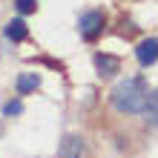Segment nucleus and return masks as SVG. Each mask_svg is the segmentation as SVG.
Returning <instances> with one entry per match:
<instances>
[{
	"mask_svg": "<svg viewBox=\"0 0 158 158\" xmlns=\"http://www.w3.org/2000/svg\"><path fill=\"white\" fill-rule=\"evenodd\" d=\"M147 101H150V92H147V83L141 78H124L112 89V106L118 112H129V115L144 112Z\"/></svg>",
	"mask_w": 158,
	"mask_h": 158,
	"instance_id": "obj_1",
	"label": "nucleus"
},
{
	"mask_svg": "<svg viewBox=\"0 0 158 158\" xmlns=\"http://www.w3.org/2000/svg\"><path fill=\"white\" fill-rule=\"evenodd\" d=\"M104 32V12H86L81 17V35L86 40H95Z\"/></svg>",
	"mask_w": 158,
	"mask_h": 158,
	"instance_id": "obj_2",
	"label": "nucleus"
},
{
	"mask_svg": "<svg viewBox=\"0 0 158 158\" xmlns=\"http://www.w3.org/2000/svg\"><path fill=\"white\" fill-rule=\"evenodd\" d=\"M135 58L141 60V66H150V63L158 60V40L155 38H147L138 43V49H135Z\"/></svg>",
	"mask_w": 158,
	"mask_h": 158,
	"instance_id": "obj_3",
	"label": "nucleus"
},
{
	"mask_svg": "<svg viewBox=\"0 0 158 158\" xmlns=\"http://www.w3.org/2000/svg\"><path fill=\"white\" fill-rule=\"evenodd\" d=\"M118 66H121V63H118V58H112V55H95V69L101 72V75H115V72H118Z\"/></svg>",
	"mask_w": 158,
	"mask_h": 158,
	"instance_id": "obj_4",
	"label": "nucleus"
},
{
	"mask_svg": "<svg viewBox=\"0 0 158 158\" xmlns=\"http://www.w3.org/2000/svg\"><path fill=\"white\" fill-rule=\"evenodd\" d=\"M26 35H29V29H26V23L17 17V20H9L6 23V38L9 40H15V43H20V40H26Z\"/></svg>",
	"mask_w": 158,
	"mask_h": 158,
	"instance_id": "obj_5",
	"label": "nucleus"
},
{
	"mask_svg": "<svg viewBox=\"0 0 158 158\" xmlns=\"http://www.w3.org/2000/svg\"><path fill=\"white\" fill-rule=\"evenodd\" d=\"M38 86H40V75H38V72H23V75L17 78V92H20V95L35 92Z\"/></svg>",
	"mask_w": 158,
	"mask_h": 158,
	"instance_id": "obj_6",
	"label": "nucleus"
},
{
	"mask_svg": "<svg viewBox=\"0 0 158 158\" xmlns=\"http://www.w3.org/2000/svg\"><path fill=\"white\" fill-rule=\"evenodd\" d=\"M83 155V141L81 138H66L60 147V158H81Z\"/></svg>",
	"mask_w": 158,
	"mask_h": 158,
	"instance_id": "obj_7",
	"label": "nucleus"
},
{
	"mask_svg": "<svg viewBox=\"0 0 158 158\" xmlns=\"http://www.w3.org/2000/svg\"><path fill=\"white\" fill-rule=\"evenodd\" d=\"M144 118H147V124L158 127V89L150 92V101H147V106H144Z\"/></svg>",
	"mask_w": 158,
	"mask_h": 158,
	"instance_id": "obj_8",
	"label": "nucleus"
},
{
	"mask_svg": "<svg viewBox=\"0 0 158 158\" xmlns=\"http://www.w3.org/2000/svg\"><path fill=\"white\" fill-rule=\"evenodd\" d=\"M15 6H17V12L20 15H29L38 9V0H15Z\"/></svg>",
	"mask_w": 158,
	"mask_h": 158,
	"instance_id": "obj_9",
	"label": "nucleus"
},
{
	"mask_svg": "<svg viewBox=\"0 0 158 158\" xmlns=\"http://www.w3.org/2000/svg\"><path fill=\"white\" fill-rule=\"evenodd\" d=\"M3 112L6 115H20L23 112V104H20V101H9V104L3 106Z\"/></svg>",
	"mask_w": 158,
	"mask_h": 158,
	"instance_id": "obj_10",
	"label": "nucleus"
}]
</instances>
